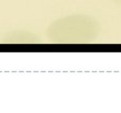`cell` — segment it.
Here are the masks:
<instances>
[{"instance_id": "6da1fadb", "label": "cell", "mask_w": 121, "mask_h": 113, "mask_svg": "<svg viewBox=\"0 0 121 113\" xmlns=\"http://www.w3.org/2000/svg\"><path fill=\"white\" fill-rule=\"evenodd\" d=\"M120 1H121V0H120Z\"/></svg>"}]
</instances>
